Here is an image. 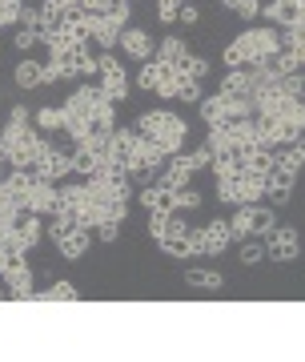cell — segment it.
<instances>
[{"label": "cell", "mask_w": 305, "mask_h": 362, "mask_svg": "<svg viewBox=\"0 0 305 362\" xmlns=\"http://www.w3.org/2000/svg\"><path fill=\"white\" fill-rule=\"evenodd\" d=\"M76 4H80L85 13H109V4H113V0H76Z\"/></svg>", "instance_id": "obj_46"}, {"label": "cell", "mask_w": 305, "mask_h": 362, "mask_svg": "<svg viewBox=\"0 0 305 362\" xmlns=\"http://www.w3.org/2000/svg\"><path fill=\"white\" fill-rule=\"evenodd\" d=\"M261 13H265V21L289 28V25L301 21V4H297V0H269V4H261Z\"/></svg>", "instance_id": "obj_13"}, {"label": "cell", "mask_w": 305, "mask_h": 362, "mask_svg": "<svg viewBox=\"0 0 305 362\" xmlns=\"http://www.w3.org/2000/svg\"><path fill=\"white\" fill-rule=\"evenodd\" d=\"M121 49L133 61H152V37L145 28H121Z\"/></svg>", "instance_id": "obj_11"}, {"label": "cell", "mask_w": 305, "mask_h": 362, "mask_svg": "<svg viewBox=\"0 0 305 362\" xmlns=\"http://www.w3.org/2000/svg\"><path fill=\"white\" fill-rule=\"evenodd\" d=\"M217 202H225V206H241L237 181H217Z\"/></svg>", "instance_id": "obj_37"}, {"label": "cell", "mask_w": 305, "mask_h": 362, "mask_svg": "<svg viewBox=\"0 0 305 362\" xmlns=\"http://www.w3.org/2000/svg\"><path fill=\"white\" fill-rule=\"evenodd\" d=\"M205 149H209L213 157H233V153H237V145H233V137H229L225 125H213V129H209V141H205Z\"/></svg>", "instance_id": "obj_22"}, {"label": "cell", "mask_w": 305, "mask_h": 362, "mask_svg": "<svg viewBox=\"0 0 305 362\" xmlns=\"http://www.w3.org/2000/svg\"><path fill=\"white\" fill-rule=\"evenodd\" d=\"M201 242H205V254H225L229 242H233V233H229V221H205L201 226Z\"/></svg>", "instance_id": "obj_12"}, {"label": "cell", "mask_w": 305, "mask_h": 362, "mask_svg": "<svg viewBox=\"0 0 305 362\" xmlns=\"http://www.w3.org/2000/svg\"><path fill=\"white\" fill-rule=\"evenodd\" d=\"M237 258H241V266H257L261 258H269L265 254V246L261 242H253V238H245L241 242V250H237Z\"/></svg>", "instance_id": "obj_31"}, {"label": "cell", "mask_w": 305, "mask_h": 362, "mask_svg": "<svg viewBox=\"0 0 305 362\" xmlns=\"http://www.w3.org/2000/svg\"><path fill=\"white\" fill-rule=\"evenodd\" d=\"M97 238H101V242H116V238H121V221H104V226H97Z\"/></svg>", "instance_id": "obj_45"}, {"label": "cell", "mask_w": 305, "mask_h": 362, "mask_svg": "<svg viewBox=\"0 0 305 362\" xmlns=\"http://www.w3.org/2000/svg\"><path fill=\"white\" fill-rule=\"evenodd\" d=\"M101 93L109 97V101H125V97H128V77H125V73L101 77Z\"/></svg>", "instance_id": "obj_29"}, {"label": "cell", "mask_w": 305, "mask_h": 362, "mask_svg": "<svg viewBox=\"0 0 305 362\" xmlns=\"http://www.w3.org/2000/svg\"><path fill=\"white\" fill-rule=\"evenodd\" d=\"M165 221H169V214L149 209V233H152V242H161V238H165Z\"/></svg>", "instance_id": "obj_43"}, {"label": "cell", "mask_w": 305, "mask_h": 362, "mask_svg": "<svg viewBox=\"0 0 305 362\" xmlns=\"http://www.w3.org/2000/svg\"><path fill=\"white\" fill-rule=\"evenodd\" d=\"M177 194V209H197L201 206V194L193 189V185H181V189H173Z\"/></svg>", "instance_id": "obj_38"}, {"label": "cell", "mask_w": 305, "mask_h": 362, "mask_svg": "<svg viewBox=\"0 0 305 362\" xmlns=\"http://www.w3.org/2000/svg\"><path fill=\"white\" fill-rule=\"evenodd\" d=\"M293 181H297V173L273 161V169H269V173H265V194L273 197L277 206H285V202H289V197H293Z\"/></svg>", "instance_id": "obj_8"}, {"label": "cell", "mask_w": 305, "mask_h": 362, "mask_svg": "<svg viewBox=\"0 0 305 362\" xmlns=\"http://www.w3.org/2000/svg\"><path fill=\"white\" fill-rule=\"evenodd\" d=\"M209 169H213V177H217V181H237L245 165L237 161V157H213V165H209Z\"/></svg>", "instance_id": "obj_28"}, {"label": "cell", "mask_w": 305, "mask_h": 362, "mask_svg": "<svg viewBox=\"0 0 305 362\" xmlns=\"http://www.w3.org/2000/svg\"><path fill=\"white\" fill-rule=\"evenodd\" d=\"M28 214H40V218H52V214H56V181L37 173L32 194H28Z\"/></svg>", "instance_id": "obj_6"}, {"label": "cell", "mask_w": 305, "mask_h": 362, "mask_svg": "<svg viewBox=\"0 0 305 362\" xmlns=\"http://www.w3.org/2000/svg\"><path fill=\"white\" fill-rule=\"evenodd\" d=\"M185 282L197 286V290H221L225 278H221L217 270H197V266H193V270H185Z\"/></svg>", "instance_id": "obj_25"}, {"label": "cell", "mask_w": 305, "mask_h": 362, "mask_svg": "<svg viewBox=\"0 0 305 362\" xmlns=\"http://www.w3.org/2000/svg\"><path fill=\"white\" fill-rule=\"evenodd\" d=\"M185 57H189V49H185V40L181 37H165L161 45H157V61H161L165 69H173V73H181Z\"/></svg>", "instance_id": "obj_17"}, {"label": "cell", "mask_w": 305, "mask_h": 362, "mask_svg": "<svg viewBox=\"0 0 305 362\" xmlns=\"http://www.w3.org/2000/svg\"><path fill=\"white\" fill-rule=\"evenodd\" d=\"M32 181H37V169H8L4 177V194L13 197L20 209H28V194H32Z\"/></svg>", "instance_id": "obj_10"}, {"label": "cell", "mask_w": 305, "mask_h": 362, "mask_svg": "<svg viewBox=\"0 0 305 362\" xmlns=\"http://www.w3.org/2000/svg\"><path fill=\"white\" fill-rule=\"evenodd\" d=\"M237 194H241V206H257V202L265 197V173L241 169V177H237Z\"/></svg>", "instance_id": "obj_14"}, {"label": "cell", "mask_w": 305, "mask_h": 362, "mask_svg": "<svg viewBox=\"0 0 305 362\" xmlns=\"http://www.w3.org/2000/svg\"><path fill=\"white\" fill-rule=\"evenodd\" d=\"M137 133L161 145V153H165V157H177L181 149H185L189 125H185V117L169 113V109H149V113L137 117Z\"/></svg>", "instance_id": "obj_1"}, {"label": "cell", "mask_w": 305, "mask_h": 362, "mask_svg": "<svg viewBox=\"0 0 305 362\" xmlns=\"http://www.w3.org/2000/svg\"><path fill=\"white\" fill-rule=\"evenodd\" d=\"M80 28H85V37L89 40H97L104 52L113 49V45H121V28L109 21L104 13H85V21H80Z\"/></svg>", "instance_id": "obj_4"}, {"label": "cell", "mask_w": 305, "mask_h": 362, "mask_svg": "<svg viewBox=\"0 0 305 362\" xmlns=\"http://www.w3.org/2000/svg\"><path fill=\"white\" fill-rule=\"evenodd\" d=\"M32 121H37L40 133H64V109H52L49 105V109H40Z\"/></svg>", "instance_id": "obj_27"}, {"label": "cell", "mask_w": 305, "mask_h": 362, "mask_svg": "<svg viewBox=\"0 0 305 362\" xmlns=\"http://www.w3.org/2000/svg\"><path fill=\"white\" fill-rule=\"evenodd\" d=\"M233 13L241 21H257L261 16V0H233Z\"/></svg>", "instance_id": "obj_40"}, {"label": "cell", "mask_w": 305, "mask_h": 362, "mask_svg": "<svg viewBox=\"0 0 305 362\" xmlns=\"http://www.w3.org/2000/svg\"><path fill=\"white\" fill-rule=\"evenodd\" d=\"M4 278V286H8V298H16V302H32V270L25 266V258H13V266L0 274Z\"/></svg>", "instance_id": "obj_5"}, {"label": "cell", "mask_w": 305, "mask_h": 362, "mask_svg": "<svg viewBox=\"0 0 305 362\" xmlns=\"http://www.w3.org/2000/svg\"><path fill=\"white\" fill-rule=\"evenodd\" d=\"M173 77V69H165L161 65V61H157V57H152V61H145V65H140V77H137V85L145 93H161L165 89V81Z\"/></svg>", "instance_id": "obj_16"}, {"label": "cell", "mask_w": 305, "mask_h": 362, "mask_svg": "<svg viewBox=\"0 0 305 362\" xmlns=\"http://www.w3.org/2000/svg\"><path fill=\"white\" fill-rule=\"evenodd\" d=\"M281 89L289 93V97H297V101H305V73L297 69V73H289V77H281Z\"/></svg>", "instance_id": "obj_34"}, {"label": "cell", "mask_w": 305, "mask_h": 362, "mask_svg": "<svg viewBox=\"0 0 305 362\" xmlns=\"http://www.w3.org/2000/svg\"><path fill=\"white\" fill-rule=\"evenodd\" d=\"M16 233H20L25 250H32L40 238H44V221H40V214H20V221H16Z\"/></svg>", "instance_id": "obj_20"}, {"label": "cell", "mask_w": 305, "mask_h": 362, "mask_svg": "<svg viewBox=\"0 0 305 362\" xmlns=\"http://www.w3.org/2000/svg\"><path fill=\"white\" fill-rule=\"evenodd\" d=\"M181 157L189 161V169H193V173H201V169H209V165H213V153H209L205 145H201V149H193V153H181Z\"/></svg>", "instance_id": "obj_35"}, {"label": "cell", "mask_w": 305, "mask_h": 362, "mask_svg": "<svg viewBox=\"0 0 305 362\" xmlns=\"http://www.w3.org/2000/svg\"><path fill=\"white\" fill-rule=\"evenodd\" d=\"M104 16H109V21H113L116 28H128V0H113Z\"/></svg>", "instance_id": "obj_39"}, {"label": "cell", "mask_w": 305, "mask_h": 362, "mask_svg": "<svg viewBox=\"0 0 305 362\" xmlns=\"http://www.w3.org/2000/svg\"><path fill=\"white\" fill-rule=\"evenodd\" d=\"M277 121H285V125H293L297 133H305V101H293V105H289V113L277 117Z\"/></svg>", "instance_id": "obj_36"}, {"label": "cell", "mask_w": 305, "mask_h": 362, "mask_svg": "<svg viewBox=\"0 0 305 362\" xmlns=\"http://www.w3.org/2000/svg\"><path fill=\"white\" fill-rule=\"evenodd\" d=\"M265 254L273 262H293L301 254V233L293 230V226H277V230L265 238Z\"/></svg>", "instance_id": "obj_3"}, {"label": "cell", "mask_w": 305, "mask_h": 362, "mask_svg": "<svg viewBox=\"0 0 305 362\" xmlns=\"http://www.w3.org/2000/svg\"><path fill=\"white\" fill-rule=\"evenodd\" d=\"M181 73H185V77L189 81H205V73H209V61H205V57H185V65H181Z\"/></svg>", "instance_id": "obj_33"}, {"label": "cell", "mask_w": 305, "mask_h": 362, "mask_svg": "<svg viewBox=\"0 0 305 362\" xmlns=\"http://www.w3.org/2000/svg\"><path fill=\"white\" fill-rule=\"evenodd\" d=\"M193 181V169H189V161H185V157H169L165 161V173H161V177H157V185H165V189H181V185H189Z\"/></svg>", "instance_id": "obj_15"}, {"label": "cell", "mask_w": 305, "mask_h": 362, "mask_svg": "<svg viewBox=\"0 0 305 362\" xmlns=\"http://www.w3.org/2000/svg\"><path fill=\"white\" fill-rule=\"evenodd\" d=\"M97 169H101V157L92 153L89 145H76L73 149V173H80V177H97Z\"/></svg>", "instance_id": "obj_23"}, {"label": "cell", "mask_w": 305, "mask_h": 362, "mask_svg": "<svg viewBox=\"0 0 305 362\" xmlns=\"http://www.w3.org/2000/svg\"><path fill=\"white\" fill-rule=\"evenodd\" d=\"M0 28H4V21H0Z\"/></svg>", "instance_id": "obj_49"}, {"label": "cell", "mask_w": 305, "mask_h": 362, "mask_svg": "<svg viewBox=\"0 0 305 362\" xmlns=\"http://www.w3.org/2000/svg\"><path fill=\"white\" fill-rule=\"evenodd\" d=\"M37 173H40V177H49V181H64L68 173H73V153H68V149H61V145H52L49 153L40 157Z\"/></svg>", "instance_id": "obj_7"}, {"label": "cell", "mask_w": 305, "mask_h": 362, "mask_svg": "<svg viewBox=\"0 0 305 362\" xmlns=\"http://www.w3.org/2000/svg\"><path fill=\"white\" fill-rule=\"evenodd\" d=\"M177 21H181V25H197V21H201V8H197V4H189V0H181Z\"/></svg>", "instance_id": "obj_44"}, {"label": "cell", "mask_w": 305, "mask_h": 362, "mask_svg": "<svg viewBox=\"0 0 305 362\" xmlns=\"http://www.w3.org/2000/svg\"><path fill=\"white\" fill-rule=\"evenodd\" d=\"M40 69H44V65L32 61V57L25 52V57H20V65H16V73H13V81L20 85V89H37V85H40Z\"/></svg>", "instance_id": "obj_21"}, {"label": "cell", "mask_w": 305, "mask_h": 362, "mask_svg": "<svg viewBox=\"0 0 305 362\" xmlns=\"http://www.w3.org/2000/svg\"><path fill=\"white\" fill-rule=\"evenodd\" d=\"M233 52L241 57V65H257V61H265V57H273V52H281V33L277 28H245V33H237V40H233Z\"/></svg>", "instance_id": "obj_2"}, {"label": "cell", "mask_w": 305, "mask_h": 362, "mask_svg": "<svg viewBox=\"0 0 305 362\" xmlns=\"http://www.w3.org/2000/svg\"><path fill=\"white\" fill-rule=\"evenodd\" d=\"M249 209V238H269L277 230V214L269 206H245Z\"/></svg>", "instance_id": "obj_18"}, {"label": "cell", "mask_w": 305, "mask_h": 362, "mask_svg": "<svg viewBox=\"0 0 305 362\" xmlns=\"http://www.w3.org/2000/svg\"><path fill=\"white\" fill-rule=\"evenodd\" d=\"M201 121L209 125V129L225 121V101H221V93H213V97H201Z\"/></svg>", "instance_id": "obj_26"}, {"label": "cell", "mask_w": 305, "mask_h": 362, "mask_svg": "<svg viewBox=\"0 0 305 362\" xmlns=\"http://www.w3.org/2000/svg\"><path fill=\"white\" fill-rule=\"evenodd\" d=\"M97 73H101V77H113V73H125V65L116 61L113 52H101V57H97Z\"/></svg>", "instance_id": "obj_41"}, {"label": "cell", "mask_w": 305, "mask_h": 362, "mask_svg": "<svg viewBox=\"0 0 305 362\" xmlns=\"http://www.w3.org/2000/svg\"><path fill=\"white\" fill-rule=\"evenodd\" d=\"M76 298H80V294H76V286L61 278V282H52L49 290H37L32 302H76Z\"/></svg>", "instance_id": "obj_24"}, {"label": "cell", "mask_w": 305, "mask_h": 362, "mask_svg": "<svg viewBox=\"0 0 305 362\" xmlns=\"http://www.w3.org/2000/svg\"><path fill=\"white\" fill-rule=\"evenodd\" d=\"M8 169H13V165H8V157H4V153H0V181H4V177H8Z\"/></svg>", "instance_id": "obj_48"}, {"label": "cell", "mask_w": 305, "mask_h": 362, "mask_svg": "<svg viewBox=\"0 0 305 362\" xmlns=\"http://www.w3.org/2000/svg\"><path fill=\"white\" fill-rule=\"evenodd\" d=\"M89 246H92V230L89 226H76V230H68L61 242H56V250H61L64 262H80L85 254H89Z\"/></svg>", "instance_id": "obj_9"}, {"label": "cell", "mask_w": 305, "mask_h": 362, "mask_svg": "<svg viewBox=\"0 0 305 362\" xmlns=\"http://www.w3.org/2000/svg\"><path fill=\"white\" fill-rule=\"evenodd\" d=\"M217 93H229V97H245V93H249V97H253V77H249V69H229Z\"/></svg>", "instance_id": "obj_19"}, {"label": "cell", "mask_w": 305, "mask_h": 362, "mask_svg": "<svg viewBox=\"0 0 305 362\" xmlns=\"http://www.w3.org/2000/svg\"><path fill=\"white\" fill-rule=\"evenodd\" d=\"M8 121H20V125H28V121H32V113H28L25 105H13V109H8Z\"/></svg>", "instance_id": "obj_47"}, {"label": "cell", "mask_w": 305, "mask_h": 362, "mask_svg": "<svg viewBox=\"0 0 305 362\" xmlns=\"http://www.w3.org/2000/svg\"><path fill=\"white\" fill-rule=\"evenodd\" d=\"M40 40V33L37 28H16V37H13V45H16V52H28L32 45Z\"/></svg>", "instance_id": "obj_42"}, {"label": "cell", "mask_w": 305, "mask_h": 362, "mask_svg": "<svg viewBox=\"0 0 305 362\" xmlns=\"http://www.w3.org/2000/svg\"><path fill=\"white\" fill-rule=\"evenodd\" d=\"M229 233H233V242H245L249 238V209L237 206V214L229 218Z\"/></svg>", "instance_id": "obj_32"}, {"label": "cell", "mask_w": 305, "mask_h": 362, "mask_svg": "<svg viewBox=\"0 0 305 362\" xmlns=\"http://www.w3.org/2000/svg\"><path fill=\"white\" fill-rule=\"evenodd\" d=\"M173 101H185V105L201 101V81H189L185 73H181V77H177V89H173Z\"/></svg>", "instance_id": "obj_30"}]
</instances>
